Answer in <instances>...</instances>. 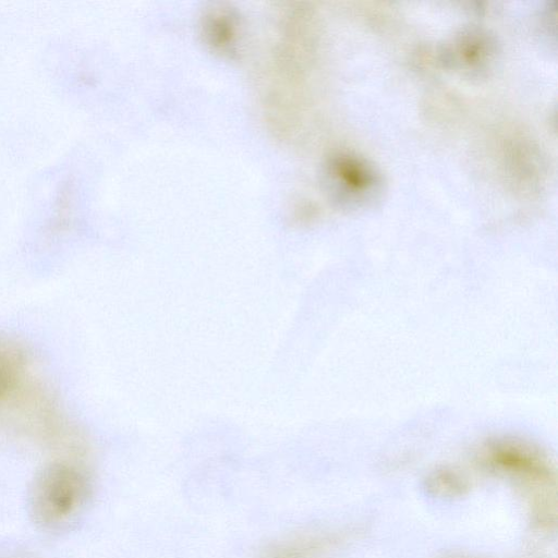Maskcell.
<instances>
[{"mask_svg": "<svg viewBox=\"0 0 558 558\" xmlns=\"http://www.w3.org/2000/svg\"><path fill=\"white\" fill-rule=\"evenodd\" d=\"M486 463L532 485L549 486L551 471L546 459L533 447L518 440H497L484 452Z\"/></svg>", "mask_w": 558, "mask_h": 558, "instance_id": "obj_2", "label": "cell"}, {"mask_svg": "<svg viewBox=\"0 0 558 558\" xmlns=\"http://www.w3.org/2000/svg\"><path fill=\"white\" fill-rule=\"evenodd\" d=\"M89 490V478L82 466L70 461L52 462L38 473L32 486V514L46 527H60L80 513Z\"/></svg>", "mask_w": 558, "mask_h": 558, "instance_id": "obj_1", "label": "cell"}, {"mask_svg": "<svg viewBox=\"0 0 558 558\" xmlns=\"http://www.w3.org/2000/svg\"><path fill=\"white\" fill-rule=\"evenodd\" d=\"M218 19L210 20L209 26V36L213 38V43L218 45L219 47L226 48L229 46L228 43H232V37L234 32L232 29V22L225 16L223 14H219Z\"/></svg>", "mask_w": 558, "mask_h": 558, "instance_id": "obj_7", "label": "cell"}, {"mask_svg": "<svg viewBox=\"0 0 558 558\" xmlns=\"http://www.w3.org/2000/svg\"><path fill=\"white\" fill-rule=\"evenodd\" d=\"M330 174L340 197L367 201L377 190L378 178L371 167L355 157L340 156L330 163Z\"/></svg>", "mask_w": 558, "mask_h": 558, "instance_id": "obj_3", "label": "cell"}, {"mask_svg": "<svg viewBox=\"0 0 558 558\" xmlns=\"http://www.w3.org/2000/svg\"><path fill=\"white\" fill-rule=\"evenodd\" d=\"M24 368L21 350L10 341L0 338V401L16 387Z\"/></svg>", "mask_w": 558, "mask_h": 558, "instance_id": "obj_5", "label": "cell"}, {"mask_svg": "<svg viewBox=\"0 0 558 558\" xmlns=\"http://www.w3.org/2000/svg\"><path fill=\"white\" fill-rule=\"evenodd\" d=\"M326 535L300 534L284 536L268 543L259 553V558H317L331 544Z\"/></svg>", "mask_w": 558, "mask_h": 558, "instance_id": "obj_4", "label": "cell"}, {"mask_svg": "<svg viewBox=\"0 0 558 558\" xmlns=\"http://www.w3.org/2000/svg\"><path fill=\"white\" fill-rule=\"evenodd\" d=\"M428 489L440 497H454L464 493L466 483L458 473L442 469L433 472L427 480Z\"/></svg>", "mask_w": 558, "mask_h": 558, "instance_id": "obj_6", "label": "cell"}]
</instances>
